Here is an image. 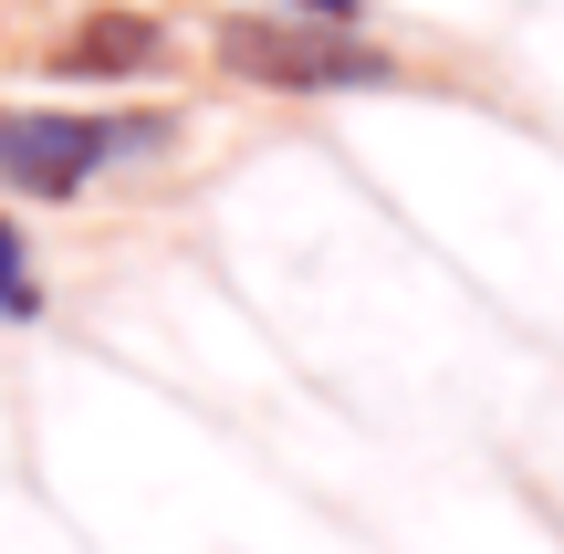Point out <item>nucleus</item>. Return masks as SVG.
Masks as SVG:
<instances>
[{
  "instance_id": "1",
  "label": "nucleus",
  "mask_w": 564,
  "mask_h": 554,
  "mask_svg": "<svg viewBox=\"0 0 564 554\" xmlns=\"http://www.w3.org/2000/svg\"><path fill=\"white\" fill-rule=\"evenodd\" d=\"M199 63H209L220 84H241V95H272V105H345V95H398V84H408V63L387 53L366 21L272 11V0L209 21Z\"/></svg>"
},
{
  "instance_id": "2",
  "label": "nucleus",
  "mask_w": 564,
  "mask_h": 554,
  "mask_svg": "<svg viewBox=\"0 0 564 554\" xmlns=\"http://www.w3.org/2000/svg\"><path fill=\"white\" fill-rule=\"evenodd\" d=\"M178 146V105H0V199L74 209L126 167H158Z\"/></svg>"
},
{
  "instance_id": "3",
  "label": "nucleus",
  "mask_w": 564,
  "mask_h": 554,
  "mask_svg": "<svg viewBox=\"0 0 564 554\" xmlns=\"http://www.w3.org/2000/svg\"><path fill=\"white\" fill-rule=\"evenodd\" d=\"M178 63H188L178 11H158V0H84V11H63L53 42H32V74L74 84V95H137V84H167Z\"/></svg>"
},
{
  "instance_id": "4",
  "label": "nucleus",
  "mask_w": 564,
  "mask_h": 554,
  "mask_svg": "<svg viewBox=\"0 0 564 554\" xmlns=\"http://www.w3.org/2000/svg\"><path fill=\"white\" fill-rule=\"evenodd\" d=\"M42 304H53V283H42L32 241H21V220L0 209V325H42Z\"/></svg>"
},
{
  "instance_id": "5",
  "label": "nucleus",
  "mask_w": 564,
  "mask_h": 554,
  "mask_svg": "<svg viewBox=\"0 0 564 554\" xmlns=\"http://www.w3.org/2000/svg\"><path fill=\"white\" fill-rule=\"evenodd\" d=\"M272 11H324V21H366V0H272Z\"/></svg>"
}]
</instances>
